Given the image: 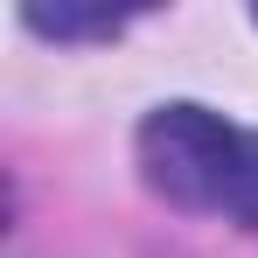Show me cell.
<instances>
[{"mask_svg":"<svg viewBox=\"0 0 258 258\" xmlns=\"http://www.w3.org/2000/svg\"><path fill=\"white\" fill-rule=\"evenodd\" d=\"M140 174L174 210L258 230V133L210 105H161L140 126Z\"/></svg>","mask_w":258,"mask_h":258,"instance_id":"6da1fadb","label":"cell"},{"mask_svg":"<svg viewBox=\"0 0 258 258\" xmlns=\"http://www.w3.org/2000/svg\"><path fill=\"white\" fill-rule=\"evenodd\" d=\"M28 28H42V35H119L126 28V14H77V7H28Z\"/></svg>","mask_w":258,"mask_h":258,"instance_id":"7a4b0ae2","label":"cell"},{"mask_svg":"<svg viewBox=\"0 0 258 258\" xmlns=\"http://www.w3.org/2000/svg\"><path fill=\"white\" fill-rule=\"evenodd\" d=\"M251 21H258V14H251Z\"/></svg>","mask_w":258,"mask_h":258,"instance_id":"3957f363","label":"cell"}]
</instances>
